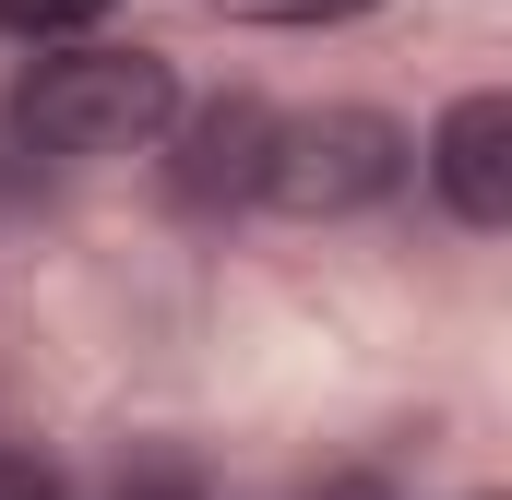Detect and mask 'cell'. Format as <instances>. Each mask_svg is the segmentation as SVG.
<instances>
[{
	"instance_id": "obj_1",
	"label": "cell",
	"mask_w": 512,
	"mask_h": 500,
	"mask_svg": "<svg viewBox=\"0 0 512 500\" xmlns=\"http://www.w3.org/2000/svg\"><path fill=\"white\" fill-rule=\"evenodd\" d=\"M12 143L24 155H60V167H108V155H155L179 120V60L167 48H120V36H84V48H36L12 72Z\"/></svg>"
},
{
	"instance_id": "obj_2",
	"label": "cell",
	"mask_w": 512,
	"mask_h": 500,
	"mask_svg": "<svg viewBox=\"0 0 512 500\" xmlns=\"http://www.w3.org/2000/svg\"><path fill=\"white\" fill-rule=\"evenodd\" d=\"M405 167H417V131L393 120V108L334 96V108L274 120L262 203H274V215H298V227H346V215H370V203H393V191H405Z\"/></svg>"
},
{
	"instance_id": "obj_3",
	"label": "cell",
	"mask_w": 512,
	"mask_h": 500,
	"mask_svg": "<svg viewBox=\"0 0 512 500\" xmlns=\"http://www.w3.org/2000/svg\"><path fill=\"white\" fill-rule=\"evenodd\" d=\"M155 155H167V203H179V215H239V203H262L274 108H262V96H203V108L167 120Z\"/></svg>"
},
{
	"instance_id": "obj_4",
	"label": "cell",
	"mask_w": 512,
	"mask_h": 500,
	"mask_svg": "<svg viewBox=\"0 0 512 500\" xmlns=\"http://www.w3.org/2000/svg\"><path fill=\"white\" fill-rule=\"evenodd\" d=\"M417 179L441 191L453 227H477V239H501V227H512V96H501V84H477V96H453V108L429 120Z\"/></svg>"
},
{
	"instance_id": "obj_5",
	"label": "cell",
	"mask_w": 512,
	"mask_h": 500,
	"mask_svg": "<svg viewBox=\"0 0 512 500\" xmlns=\"http://www.w3.org/2000/svg\"><path fill=\"white\" fill-rule=\"evenodd\" d=\"M0 36L12 48H84V36H108V0H0Z\"/></svg>"
},
{
	"instance_id": "obj_6",
	"label": "cell",
	"mask_w": 512,
	"mask_h": 500,
	"mask_svg": "<svg viewBox=\"0 0 512 500\" xmlns=\"http://www.w3.org/2000/svg\"><path fill=\"white\" fill-rule=\"evenodd\" d=\"M0 500H72V489H60V465L36 441H0Z\"/></svg>"
},
{
	"instance_id": "obj_7",
	"label": "cell",
	"mask_w": 512,
	"mask_h": 500,
	"mask_svg": "<svg viewBox=\"0 0 512 500\" xmlns=\"http://www.w3.org/2000/svg\"><path fill=\"white\" fill-rule=\"evenodd\" d=\"M382 0H239V24H358Z\"/></svg>"
},
{
	"instance_id": "obj_8",
	"label": "cell",
	"mask_w": 512,
	"mask_h": 500,
	"mask_svg": "<svg viewBox=\"0 0 512 500\" xmlns=\"http://www.w3.org/2000/svg\"><path fill=\"white\" fill-rule=\"evenodd\" d=\"M298 500H393V489H382V477H370V465H334V477H310V489H298Z\"/></svg>"
},
{
	"instance_id": "obj_9",
	"label": "cell",
	"mask_w": 512,
	"mask_h": 500,
	"mask_svg": "<svg viewBox=\"0 0 512 500\" xmlns=\"http://www.w3.org/2000/svg\"><path fill=\"white\" fill-rule=\"evenodd\" d=\"M108 500H203V489H191V477H120Z\"/></svg>"
}]
</instances>
